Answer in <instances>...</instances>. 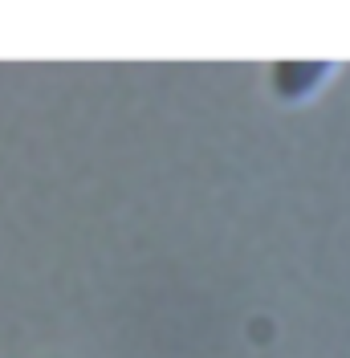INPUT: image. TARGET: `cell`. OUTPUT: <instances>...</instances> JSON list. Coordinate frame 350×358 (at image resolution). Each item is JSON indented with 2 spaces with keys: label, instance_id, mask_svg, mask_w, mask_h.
I'll list each match as a JSON object with an SVG mask.
<instances>
[{
  "label": "cell",
  "instance_id": "obj_1",
  "mask_svg": "<svg viewBox=\"0 0 350 358\" xmlns=\"http://www.w3.org/2000/svg\"><path fill=\"white\" fill-rule=\"evenodd\" d=\"M330 73H334V62H277L269 69V86L281 102H302L322 90Z\"/></svg>",
  "mask_w": 350,
  "mask_h": 358
}]
</instances>
